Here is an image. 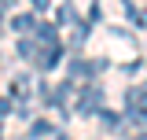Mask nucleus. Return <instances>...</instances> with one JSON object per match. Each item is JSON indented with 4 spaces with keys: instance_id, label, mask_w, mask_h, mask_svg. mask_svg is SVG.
<instances>
[{
    "instance_id": "obj_1",
    "label": "nucleus",
    "mask_w": 147,
    "mask_h": 140,
    "mask_svg": "<svg viewBox=\"0 0 147 140\" xmlns=\"http://www.w3.org/2000/svg\"><path fill=\"white\" fill-rule=\"evenodd\" d=\"M125 111H129V118L132 122H140V125H147V92H129L125 96Z\"/></svg>"
},
{
    "instance_id": "obj_2",
    "label": "nucleus",
    "mask_w": 147,
    "mask_h": 140,
    "mask_svg": "<svg viewBox=\"0 0 147 140\" xmlns=\"http://www.w3.org/2000/svg\"><path fill=\"white\" fill-rule=\"evenodd\" d=\"M33 33H37V44H40V55L59 48V33H55V26H48V22H37Z\"/></svg>"
},
{
    "instance_id": "obj_3",
    "label": "nucleus",
    "mask_w": 147,
    "mask_h": 140,
    "mask_svg": "<svg viewBox=\"0 0 147 140\" xmlns=\"http://www.w3.org/2000/svg\"><path fill=\"white\" fill-rule=\"evenodd\" d=\"M92 111H99V88H88L77 103V114H92Z\"/></svg>"
},
{
    "instance_id": "obj_4",
    "label": "nucleus",
    "mask_w": 147,
    "mask_h": 140,
    "mask_svg": "<svg viewBox=\"0 0 147 140\" xmlns=\"http://www.w3.org/2000/svg\"><path fill=\"white\" fill-rule=\"evenodd\" d=\"M48 133H55V125H52V122H44V118H40V122H33V129H30V137H33V140L48 137Z\"/></svg>"
},
{
    "instance_id": "obj_5",
    "label": "nucleus",
    "mask_w": 147,
    "mask_h": 140,
    "mask_svg": "<svg viewBox=\"0 0 147 140\" xmlns=\"http://www.w3.org/2000/svg\"><path fill=\"white\" fill-rule=\"evenodd\" d=\"M30 26H33V18H30V15H15V18H11V30H18V33L30 30Z\"/></svg>"
},
{
    "instance_id": "obj_6",
    "label": "nucleus",
    "mask_w": 147,
    "mask_h": 140,
    "mask_svg": "<svg viewBox=\"0 0 147 140\" xmlns=\"http://www.w3.org/2000/svg\"><path fill=\"white\" fill-rule=\"evenodd\" d=\"M55 18H59L63 26H70V22H74V11H70V7H59V15H55Z\"/></svg>"
},
{
    "instance_id": "obj_7",
    "label": "nucleus",
    "mask_w": 147,
    "mask_h": 140,
    "mask_svg": "<svg viewBox=\"0 0 147 140\" xmlns=\"http://www.w3.org/2000/svg\"><path fill=\"white\" fill-rule=\"evenodd\" d=\"M129 15H132V22H136V26H147V11H136V7H132Z\"/></svg>"
},
{
    "instance_id": "obj_8",
    "label": "nucleus",
    "mask_w": 147,
    "mask_h": 140,
    "mask_svg": "<svg viewBox=\"0 0 147 140\" xmlns=\"http://www.w3.org/2000/svg\"><path fill=\"white\" fill-rule=\"evenodd\" d=\"M103 125H107V129H118V114H110V111H103Z\"/></svg>"
},
{
    "instance_id": "obj_9",
    "label": "nucleus",
    "mask_w": 147,
    "mask_h": 140,
    "mask_svg": "<svg viewBox=\"0 0 147 140\" xmlns=\"http://www.w3.org/2000/svg\"><path fill=\"white\" fill-rule=\"evenodd\" d=\"M81 41H85V26H81V22H74V44H81Z\"/></svg>"
},
{
    "instance_id": "obj_10",
    "label": "nucleus",
    "mask_w": 147,
    "mask_h": 140,
    "mask_svg": "<svg viewBox=\"0 0 147 140\" xmlns=\"http://www.w3.org/2000/svg\"><path fill=\"white\" fill-rule=\"evenodd\" d=\"M18 55H33V41H18Z\"/></svg>"
},
{
    "instance_id": "obj_11",
    "label": "nucleus",
    "mask_w": 147,
    "mask_h": 140,
    "mask_svg": "<svg viewBox=\"0 0 147 140\" xmlns=\"http://www.w3.org/2000/svg\"><path fill=\"white\" fill-rule=\"evenodd\" d=\"M33 7H37V11H44V7H48V0H33Z\"/></svg>"
},
{
    "instance_id": "obj_12",
    "label": "nucleus",
    "mask_w": 147,
    "mask_h": 140,
    "mask_svg": "<svg viewBox=\"0 0 147 140\" xmlns=\"http://www.w3.org/2000/svg\"><path fill=\"white\" fill-rule=\"evenodd\" d=\"M4 11H15V0H4Z\"/></svg>"
},
{
    "instance_id": "obj_13",
    "label": "nucleus",
    "mask_w": 147,
    "mask_h": 140,
    "mask_svg": "<svg viewBox=\"0 0 147 140\" xmlns=\"http://www.w3.org/2000/svg\"><path fill=\"white\" fill-rule=\"evenodd\" d=\"M55 140H70V137H55Z\"/></svg>"
},
{
    "instance_id": "obj_14",
    "label": "nucleus",
    "mask_w": 147,
    "mask_h": 140,
    "mask_svg": "<svg viewBox=\"0 0 147 140\" xmlns=\"http://www.w3.org/2000/svg\"><path fill=\"white\" fill-rule=\"evenodd\" d=\"M136 140H147V133H144V137H136Z\"/></svg>"
}]
</instances>
